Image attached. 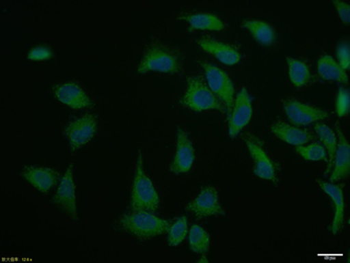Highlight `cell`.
<instances>
[{"mask_svg": "<svg viewBox=\"0 0 350 263\" xmlns=\"http://www.w3.org/2000/svg\"><path fill=\"white\" fill-rule=\"evenodd\" d=\"M183 57L179 51L165 45L157 44L146 51L138 64L137 71L142 74L157 72L178 74L183 68Z\"/></svg>", "mask_w": 350, "mask_h": 263, "instance_id": "1", "label": "cell"}, {"mask_svg": "<svg viewBox=\"0 0 350 263\" xmlns=\"http://www.w3.org/2000/svg\"><path fill=\"white\" fill-rule=\"evenodd\" d=\"M159 206V196L152 181L144 171L142 153L136 161L135 178L131 195V208L133 211L154 212Z\"/></svg>", "mask_w": 350, "mask_h": 263, "instance_id": "2", "label": "cell"}, {"mask_svg": "<svg viewBox=\"0 0 350 263\" xmlns=\"http://www.w3.org/2000/svg\"><path fill=\"white\" fill-rule=\"evenodd\" d=\"M120 224L129 234L140 239H149L167 232L172 222L148 211H133L129 214L123 215Z\"/></svg>", "mask_w": 350, "mask_h": 263, "instance_id": "3", "label": "cell"}, {"mask_svg": "<svg viewBox=\"0 0 350 263\" xmlns=\"http://www.w3.org/2000/svg\"><path fill=\"white\" fill-rule=\"evenodd\" d=\"M181 105L193 111H226L219 99L211 92L200 77H190L185 96L180 99Z\"/></svg>", "mask_w": 350, "mask_h": 263, "instance_id": "4", "label": "cell"}, {"mask_svg": "<svg viewBox=\"0 0 350 263\" xmlns=\"http://www.w3.org/2000/svg\"><path fill=\"white\" fill-rule=\"evenodd\" d=\"M202 68L208 87L219 99L229 115L234 102L235 90L232 81L224 70H220L215 64H203Z\"/></svg>", "mask_w": 350, "mask_h": 263, "instance_id": "5", "label": "cell"}, {"mask_svg": "<svg viewBox=\"0 0 350 263\" xmlns=\"http://www.w3.org/2000/svg\"><path fill=\"white\" fill-rule=\"evenodd\" d=\"M97 120L92 114H85L66 125V137L71 152H77L88 144L96 133Z\"/></svg>", "mask_w": 350, "mask_h": 263, "instance_id": "6", "label": "cell"}, {"mask_svg": "<svg viewBox=\"0 0 350 263\" xmlns=\"http://www.w3.org/2000/svg\"><path fill=\"white\" fill-rule=\"evenodd\" d=\"M53 204L71 219L77 221V193H75V180H73L72 163L69 165L66 174L58 183L53 196Z\"/></svg>", "mask_w": 350, "mask_h": 263, "instance_id": "7", "label": "cell"}, {"mask_svg": "<svg viewBox=\"0 0 350 263\" xmlns=\"http://www.w3.org/2000/svg\"><path fill=\"white\" fill-rule=\"evenodd\" d=\"M244 141L254 161V174L261 180L271 181L273 183L278 182L275 165L263 148L260 140L254 135H246L244 137Z\"/></svg>", "mask_w": 350, "mask_h": 263, "instance_id": "8", "label": "cell"}, {"mask_svg": "<svg viewBox=\"0 0 350 263\" xmlns=\"http://www.w3.org/2000/svg\"><path fill=\"white\" fill-rule=\"evenodd\" d=\"M252 116V97L246 88H241L237 99L233 102L232 109L229 114L228 133L229 137H237L243 131L244 127L250 124Z\"/></svg>", "mask_w": 350, "mask_h": 263, "instance_id": "9", "label": "cell"}, {"mask_svg": "<svg viewBox=\"0 0 350 263\" xmlns=\"http://www.w3.org/2000/svg\"><path fill=\"white\" fill-rule=\"evenodd\" d=\"M285 114H286L291 124L301 126L314 124L319 120L329 117L330 113L323 109H317L312 105L300 102L295 99H287L283 103Z\"/></svg>", "mask_w": 350, "mask_h": 263, "instance_id": "10", "label": "cell"}, {"mask_svg": "<svg viewBox=\"0 0 350 263\" xmlns=\"http://www.w3.org/2000/svg\"><path fill=\"white\" fill-rule=\"evenodd\" d=\"M196 159L193 146L189 135L183 128H178L176 135V150H175L170 171L174 174H183L191 169Z\"/></svg>", "mask_w": 350, "mask_h": 263, "instance_id": "11", "label": "cell"}, {"mask_svg": "<svg viewBox=\"0 0 350 263\" xmlns=\"http://www.w3.org/2000/svg\"><path fill=\"white\" fill-rule=\"evenodd\" d=\"M187 209L198 219L224 214V210L220 206L217 191L213 186L202 189L200 194L187 206Z\"/></svg>", "mask_w": 350, "mask_h": 263, "instance_id": "12", "label": "cell"}, {"mask_svg": "<svg viewBox=\"0 0 350 263\" xmlns=\"http://www.w3.org/2000/svg\"><path fill=\"white\" fill-rule=\"evenodd\" d=\"M53 94L60 102L77 111L90 109L94 105L90 97L75 83L58 84L53 88Z\"/></svg>", "mask_w": 350, "mask_h": 263, "instance_id": "13", "label": "cell"}, {"mask_svg": "<svg viewBox=\"0 0 350 263\" xmlns=\"http://www.w3.org/2000/svg\"><path fill=\"white\" fill-rule=\"evenodd\" d=\"M21 176L42 193H49L59 180V172L49 167H25L21 170Z\"/></svg>", "mask_w": 350, "mask_h": 263, "instance_id": "14", "label": "cell"}, {"mask_svg": "<svg viewBox=\"0 0 350 263\" xmlns=\"http://www.w3.org/2000/svg\"><path fill=\"white\" fill-rule=\"evenodd\" d=\"M336 133L337 146L334 155V167L330 171L329 180L332 182L347 178L349 174L350 150L347 137L339 124H336Z\"/></svg>", "mask_w": 350, "mask_h": 263, "instance_id": "15", "label": "cell"}, {"mask_svg": "<svg viewBox=\"0 0 350 263\" xmlns=\"http://www.w3.org/2000/svg\"><path fill=\"white\" fill-rule=\"evenodd\" d=\"M198 43L205 53L215 56L216 59L226 66H234L241 60V51L234 45L206 38L198 40Z\"/></svg>", "mask_w": 350, "mask_h": 263, "instance_id": "16", "label": "cell"}, {"mask_svg": "<svg viewBox=\"0 0 350 263\" xmlns=\"http://www.w3.org/2000/svg\"><path fill=\"white\" fill-rule=\"evenodd\" d=\"M317 183H319L321 191L329 196L332 204H334V215L332 226H330V232L332 234H337L340 232L343 222H345V202L342 186L321 180H317Z\"/></svg>", "mask_w": 350, "mask_h": 263, "instance_id": "17", "label": "cell"}, {"mask_svg": "<svg viewBox=\"0 0 350 263\" xmlns=\"http://www.w3.org/2000/svg\"><path fill=\"white\" fill-rule=\"evenodd\" d=\"M271 133L278 139H282V141L291 144V146H304L312 139V135L308 130L287 124L286 122H282V120L274 122L271 126Z\"/></svg>", "mask_w": 350, "mask_h": 263, "instance_id": "18", "label": "cell"}, {"mask_svg": "<svg viewBox=\"0 0 350 263\" xmlns=\"http://www.w3.org/2000/svg\"><path fill=\"white\" fill-rule=\"evenodd\" d=\"M243 27L250 31L252 38L263 46H271L276 42V31L272 25L260 19H245Z\"/></svg>", "mask_w": 350, "mask_h": 263, "instance_id": "19", "label": "cell"}, {"mask_svg": "<svg viewBox=\"0 0 350 263\" xmlns=\"http://www.w3.org/2000/svg\"><path fill=\"white\" fill-rule=\"evenodd\" d=\"M317 70L324 79L337 81L340 83H349L347 71L341 68L340 64L334 60L332 56L323 55L319 58Z\"/></svg>", "mask_w": 350, "mask_h": 263, "instance_id": "20", "label": "cell"}, {"mask_svg": "<svg viewBox=\"0 0 350 263\" xmlns=\"http://www.w3.org/2000/svg\"><path fill=\"white\" fill-rule=\"evenodd\" d=\"M190 27L196 30H211V31H221L226 28L224 21L213 14L200 12V14H187L183 17Z\"/></svg>", "mask_w": 350, "mask_h": 263, "instance_id": "21", "label": "cell"}, {"mask_svg": "<svg viewBox=\"0 0 350 263\" xmlns=\"http://www.w3.org/2000/svg\"><path fill=\"white\" fill-rule=\"evenodd\" d=\"M315 131L319 139L323 141L324 148L327 153L328 167L326 169V174H330L334 167V155H336L337 137L336 133L325 124H317L315 126Z\"/></svg>", "mask_w": 350, "mask_h": 263, "instance_id": "22", "label": "cell"}, {"mask_svg": "<svg viewBox=\"0 0 350 263\" xmlns=\"http://www.w3.org/2000/svg\"><path fill=\"white\" fill-rule=\"evenodd\" d=\"M288 64L289 79L295 87H304L310 81V70L308 64L297 58H286Z\"/></svg>", "mask_w": 350, "mask_h": 263, "instance_id": "23", "label": "cell"}, {"mask_svg": "<svg viewBox=\"0 0 350 263\" xmlns=\"http://www.w3.org/2000/svg\"><path fill=\"white\" fill-rule=\"evenodd\" d=\"M189 245L190 249L198 254H206L211 247V237L208 232L198 225L193 224L190 228L189 234Z\"/></svg>", "mask_w": 350, "mask_h": 263, "instance_id": "24", "label": "cell"}, {"mask_svg": "<svg viewBox=\"0 0 350 263\" xmlns=\"http://www.w3.org/2000/svg\"><path fill=\"white\" fill-rule=\"evenodd\" d=\"M189 232V221L187 217H177L168 230L167 241L170 247H178L181 245Z\"/></svg>", "mask_w": 350, "mask_h": 263, "instance_id": "25", "label": "cell"}, {"mask_svg": "<svg viewBox=\"0 0 350 263\" xmlns=\"http://www.w3.org/2000/svg\"><path fill=\"white\" fill-rule=\"evenodd\" d=\"M297 152L302 158L308 161H327V153L323 144L314 142L310 146H299L297 148Z\"/></svg>", "mask_w": 350, "mask_h": 263, "instance_id": "26", "label": "cell"}, {"mask_svg": "<svg viewBox=\"0 0 350 263\" xmlns=\"http://www.w3.org/2000/svg\"><path fill=\"white\" fill-rule=\"evenodd\" d=\"M349 112V92L347 88H339L336 96V113L338 116L347 115Z\"/></svg>", "mask_w": 350, "mask_h": 263, "instance_id": "27", "label": "cell"}, {"mask_svg": "<svg viewBox=\"0 0 350 263\" xmlns=\"http://www.w3.org/2000/svg\"><path fill=\"white\" fill-rule=\"evenodd\" d=\"M337 59L341 68L345 71L349 70V40H341L336 47Z\"/></svg>", "mask_w": 350, "mask_h": 263, "instance_id": "28", "label": "cell"}, {"mask_svg": "<svg viewBox=\"0 0 350 263\" xmlns=\"http://www.w3.org/2000/svg\"><path fill=\"white\" fill-rule=\"evenodd\" d=\"M53 57V51L46 46H38L30 49L28 51L27 58L33 61H40V60L51 59Z\"/></svg>", "mask_w": 350, "mask_h": 263, "instance_id": "29", "label": "cell"}, {"mask_svg": "<svg viewBox=\"0 0 350 263\" xmlns=\"http://www.w3.org/2000/svg\"><path fill=\"white\" fill-rule=\"evenodd\" d=\"M334 3V8H336L337 14H338L339 17H340L341 21L345 25H349V4L347 3V2L343 1H332Z\"/></svg>", "mask_w": 350, "mask_h": 263, "instance_id": "30", "label": "cell"}, {"mask_svg": "<svg viewBox=\"0 0 350 263\" xmlns=\"http://www.w3.org/2000/svg\"><path fill=\"white\" fill-rule=\"evenodd\" d=\"M200 262H208V260H207L206 255L205 254H202V258L200 260H198Z\"/></svg>", "mask_w": 350, "mask_h": 263, "instance_id": "31", "label": "cell"}]
</instances>
